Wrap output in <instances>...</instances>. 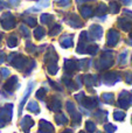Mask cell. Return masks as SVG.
<instances>
[{"instance_id": "obj_3", "label": "cell", "mask_w": 132, "mask_h": 133, "mask_svg": "<svg viewBox=\"0 0 132 133\" xmlns=\"http://www.w3.org/2000/svg\"><path fill=\"white\" fill-rule=\"evenodd\" d=\"M90 33H91V35H93L94 39H101L102 35H103V29H102L101 26L94 25V26L90 27Z\"/></svg>"}, {"instance_id": "obj_4", "label": "cell", "mask_w": 132, "mask_h": 133, "mask_svg": "<svg viewBox=\"0 0 132 133\" xmlns=\"http://www.w3.org/2000/svg\"><path fill=\"white\" fill-rule=\"evenodd\" d=\"M117 39H118V33L116 30L111 29L108 33V46H115L117 42Z\"/></svg>"}, {"instance_id": "obj_13", "label": "cell", "mask_w": 132, "mask_h": 133, "mask_svg": "<svg viewBox=\"0 0 132 133\" xmlns=\"http://www.w3.org/2000/svg\"><path fill=\"white\" fill-rule=\"evenodd\" d=\"M75 68H76V61H71V60L65 61V69L72 70V69H75Z\"/></svg>"}, {"instance_id": "obj_7", "label": "cell", "mask_w": 132, "mask_h": 133, "mask_svg": "<svg viewBox=\"0 0 132 133\" xmlns=\"http://www.w3.org/2000/svg\"><path fill=\"white\" fill-rule=\"evenodd\" d=\"M81 13L84 18H89V16L93 15V8L90 6H84L81 7Z\"/></svg>"}, {"instance_id": "obj_20", "label": "cell", "mask_w": 132, "mask_h": 133, "mask_svg": "<svg viewBox=\"0 0 132 133\" xmlns=\"http://www.w3.org/2000/svg\"><path fill=\"white\" fill-rule=\"evenodd\" d=\"M70 1H71V0H58L57 1V5L58 6H69L70 5Z\"/></svg>"}, {"instance_id": "obj_23", "label": "cell", "mask_w": 132, "mask_h": 133, "mask_svg": "<svg viewBox=\"0 0 132 133\" xmlns=\"http://www.w3.org/2000/svg\"><path fill=\"white\" fill-rule=\"evenodd\" d=\"M111 98H112V95H110V94L103 95V99H104V102H107V103H109V102L111 101Z\"/></svg>"}, {"instance_id": "obj_29", "label": "cell", "mask_w": 132, "mask_h": 133, "mask_svg": "<svg viewBox=\"0 0 132 133\" xmlns=\"http://www.w3.org/2000/svg\"><path fill=\"white\" fill-rule=\"evenodd\" d=\"M81 133H83V132H81Z\"/></svg>"}, {"instance_id": "obj_5", "label": "cell", "mask_w": 132, "mask_h": 133, "mask_svg": "<svg viewBox=\"0 0 132 133\" xmlns=\"http://www.w3.org/2000/svg\"><path fill=\"white\" fill-rule=\"evenodd\" d=\"M60 43L63 48H70V47H72V35H64L60 40Z\"/></svg>"}, {"instance_id": "obj_2", "label": "cell", "mask_w": 132, "mask_h": 133, "mask_svg": "<svg viewBox=\"0 0 132 133\" xmlns=\"http://www.w3.org/2000/svg\"><path fill=\"white\" fill-rule=\"evenodd\" d=\"M68 23L74 28H80L83 26V22H82L81 19H80L76 14H71V15H70V18L68 19Z\"/></svg>"}, {"instance_id": "obj_9", "label": "cell", "mask_w": 132, "mask_h": 133, "mask_svg": "<svg viewBox=\"0 0 132 133\" xmlns=\"http://www.w3.org/2000/svg\"><path fill=\"white\" fill-rule=\"evenodd\" d=\"M27 109L30 112H39V105L36 104V102H29L27 104Z\"/></svg>"}, {"instance_id": "obj_10", "label": "cell", "mask_w": 132, "mask_h": 133, "mask_svg": "<svg viewBox=\"0 0 132 133\" xmlns=\"http://www.w3.org/2000/svg\"><path fill=\"white\" fill-rule=\"evenodd\" d=\"M44 34H46V32H44V29H43V28H42V27L36 28V29H35V32H34L35 39H37V40L42 39V37L44 36Z\"/></svg>"}, {"instance_id": "obj_15", "label": "cell", "mask_w": 132, "mask_h": 133, "mask_svg": "<svg viewBox=\"0 0 132 133\" xmlns=\"http://www.w3.org/2000/svg\"><path fill=\"white\" fill-rule=\"evenodd\" d=\"M60 32H61V26L60 25H55L53 29H50V32H49V35H51V36H53V35L58 34Z\"/></svg>"}, {"instance_id": "obj_17", "label": "cell", "mask_w": 132, "mask_h": 133, "mask_svg": "<svg viewBox=\"0 0 132 133\" xmlns=\"http://www.w3.org/2000/svg\"><path fill=\"white\" fill-rule=\"evenodd\" d=\"M55 119H56V122H57L58 124H63V123L67 122V118H65L63 115H57L55 117Z\"/></svg>"}, {"instance_id": "obj_21", "label": "cell", "mask_w": 132, "mask_h": 133, "mask_svg": "<svg viewBox=\"0 0 132 133\" xmlns=\"http://www.w3.org/2000/svg\"><path fill=\"white\" fill-rule=\"evenodd\" d=\"M110 7H111V12H112V13H117V12H118V9H119L118 5H117L116 2H111Z\"/></svg>"}, {"instance_id": "obj_18", "label": "cell", "mask_w": 132, "mask_h": 133, "mask_svg": "<svg viewBox=\"0 0 132 133\" xmlns=\"http://www.w3.org/2000/svg\"><path fill=\"white\" fill-rule=\"evenodd\" d=\"M20 32H21V34H22L25 37L29 36V30L26 28V26H21V27H20Z\"/></svg>"}, {"instance_id": "obj_14", "label": "cell", "mask_w": 132, "mask_h": 133, "mask_svg": "<svg viewBox=\"0 0 132 133\" xmlns=\"http://www.w3.org/2000/svg\"><path fill=\"white\" fill-rule=\"evenodd\" d=\"M7 44H8V47H11V48H13V47H15L16 44H18V39H16L15 36H11L8 39V42H7Z\"/></svg>"}, {"instance_id": "obj_16", "label": "cell", "mask_w": 132, "mask_h": 133, "mask_svg": "<svg viewBox=\"0 0 132 133\" xmlns=\"http://www.w3.org/2000/svg\"><path fill=\"white\" fill-rule=\"evenodd\" d=\"M25 22L28 23L30 27H34V26L36 25V19H34V18H26L25 19Z\"/></svg>"}, {"instance_id": "obj_25", "label": "cell", "mask_w": 132, "mask_h": 133, "mask_svg": "<svg viewBox=\"0 0 132 133\" xmlns=\"http://www.w3.org/2000/svg\"><path fill=\"white\" fill-rule=\"evenodd\" d=\"M48 6H49L48 1H41L37 4V8H39V7H48Z\"/></svg>"}, {"instance_id": "obj_22", "label": "cell", "mask_w": 132, "mask_h": 133, "mask_svg": "<svg viewBox=\"0 0 132 133\" xmlns=\"http://www.w3.org/2000/svg\"><path fill=\"white\" fill-rule=\"evenodd\" d=\"M87 130H88L89 132H93L94 130H95V124L91 122H88L87 123Z\"/></svg>"}, {"instance_id": "obj_12", "label": "cell", "mask_w": 132, "mask_h": 133, "mask_svg": "<svg viewBox=\"0 0 132 133\" xmlns=\"http://www.w3.org/2000/svg\"><path fill=\"white\" fill-rule=\"evenodd\" d=\"M53 21V16L50 14H42L41 15V22L42 23H49Z\"/></svg>"}, {"instance_id": "obj_24", "label": "cell", "mask_w": 132, "mask_h": 133, "mask_svg": "<svg viewBox=\"0 0 132 133\" xmlns=\"http://www.w3.org/2000/svg\"><path fill=\"white\" fill-rule=\"evenodd\" d=\"M0 74H1L2 77H7V76H8V74H9V71L7 70V69H5V68H1V70H0Z\"/></svg>"}, {"instance_id": "obj_28", "label": "cell", "mask_w": 132, "mask_h": 133, "mask_svg": "<svg viewBox=\"0 0 132 133\" xmlns=\"http://www.w3.org/2000/svg\"><path fill=\"white\" fill-rule=\"evenodd\" d=\"M1 37H2V35H1V34H0V42H1Z\"/></svg>"}, {"instance_id": "obj_1", "label": "cell", "mask_w": 132, "mask_h": 133, "mask_svg": "<svg viewBox=\"0 0 132 133\" xmlns=\"http://www.w3.org/2000/svg\"><path fill=\"white\" fill-rule=\"evenodd\" d=\"M1 26L4 29H11L15 26V19L11 13H5L1 16Z\"/></svg>"}, {"instance_id": "obj_27", "label": "cell", "mask_w": 132, "mask_h": 133, "mask_svg": "<svg viewBox=\"0 0 132 133\" xmlns=\"http://www.w3.org/2000/svg\"><path fill=\"white\" fill-rule=\"evenodd\" d=\"M9 2H11L12 5H14V6H16L18 2H19V0H9Z\"/></svg>"}, {"instance_id": "obj_6", "label": "cell", "mask_w": 132, "mask_h": 133, "mask_svg": "<svg viewBox=\"0 0 132 133\" xmlns=\"http://www.w3.org/2000/svg\"><path fill=\"white\" fill-rule=\"evenodd\" d=\"M33 85H34V82H30L29 84H28V88H27V90H26V92H25V95H23V97H22V99H21V102H20V108H19V112H22V108H23V104H25V102H26V99H27V97H28V95L30 94V91H32V89H33Z\"/></svg>"}, {"instance_id": "obj_26", "label": "cell", "mask_w": 132, "mask_h": 133, "mask_svg": "<svg viewBox=\"0 0 132 133\" xmlns=\"http://www.w3.org/2000/svg\"><path fill=\"white\" fill-rule=\"evenodd\" d=\"M4 57H5V54L2 51H0V63L4 62Z\"/></svg>"}, {"instance_id": "obj_19", "label": "cell", "mask_w": 132, "mask_h": 133, "mask_svg": "<svg viewBox=\"0 0 132 133\" xmlns=\"http://www.w3.org/2000/svg\"><path fill=\"white\" fill-rule=\"evenodd\" d=\"M44 95H46V90H44V89H40L39 91L36 92V97H37V98H40L41 101L44 98Z\"/></svg>"}, {"instance_id": "obj_8", "label": "cell", "mask_w": 132, "mask_h": 133, "mask_svg": "<svg viewBox=\"0 0 132 133\" xmlns=\"http://www.w3.org/2000/svg\"><path fill=\"white\" fill-rule=\"evenodd\" d=\"M58 70V66L56 64V62H49L48 63V71L49 74H51V75H55L56 72H57Z\"/></svg>"}, {"instance_id": "obj_11", "label": "cell", "mask_w": 132, "mask_h": 133, "mask_svg": "<svg viewBox=\"0 0 132 133\" xmlns=\"http://www.w3.org/2000/svg\"><path fill=\"white\" fill-rule=\"evenodd\" d=\"M105 12H107V6L104 4H100L97 6V8H96L95 13H96V15H101V14H104Z\"/></svg>"}]
</instances>
